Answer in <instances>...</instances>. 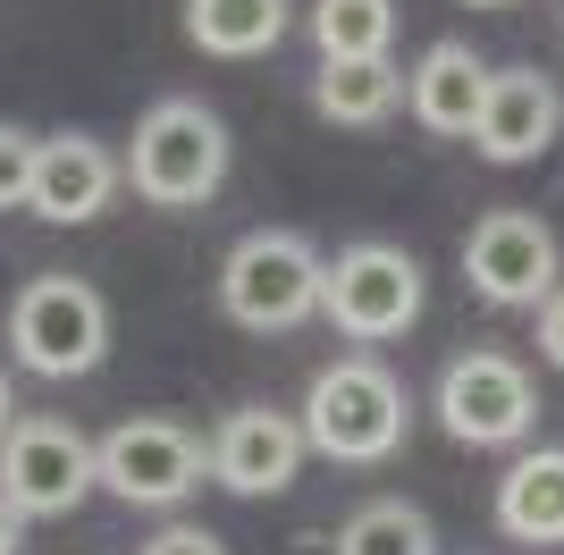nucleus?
I'll return each mask as SVG.
<instances>
[{
  "mask_svg": "<svg viewBox=\"0 0 564 555\" xmlns=\"http://www.w3.org/2000/svg\"><path fill=\"white\" fill-rule=\"evenodd\" d=\"M304 446L312 455L346 463V471H371V463L404 455V438H413V395H404V379L379 353H346V362H329L321 379L304 388Z\"/></svg>",
  "mask_w": 564,
  "mask_h": 555,
  "instance_id": "1",
  "label": "nucleus"
},
{
  "mask_svg": "<svg viewBox=\"0 0 564 555\" xmlns=\"http://www.w3.org/2000/svg\"><path fill=\"white\" fill-rule=\"evenodd\" d=\"M228 118L203 92H161L127 135V185L152 210H203L228 185Z\"/></svg>",
  "mask_w": 564,
  "mask_h": 555,
  "instance_id": "2",
  "label": "nucleus"
},
{
  "mask_svg": "<svg viewBox=\"0 0 564 555\" xmlns=\"http://www.w3.org/2000/svg\"><path fill=\"white\" fill-rule=\"evenodd\" d=\"M321 278H329V253L304 228H253L219 261V320L245 337H295L321 312Z\"/></svg>",
  "mask_w": 564,
  "mask_h": 555,
  "instance_id": "3",
  "label": "nucleus"
},
{
  "mask_svg": "<svg viewBox=\"0 0 564 555\" xmlns=\"http://www.w3.org/2000/svg\"><path fill=\"white\" fill-rule=\"evenodd\" d=\"M321 312H329V328L354 337V346H397V337L422 328L430 278H422V261L404 253V244H388V236H354V244L329 253Z\"/></svg>",
  "mask_w": 564,
  "mask_h": 555,
  "instance_id": "4",
  "label": "nucleus"
},
{
  "mask_svg": "<svg viewBox=\"0 0 564 555\" xmlns=\"http://www.w3.org/2000/svg\"><path fill=\"white\" fill-rule=\"evenodd\" d=\"M9 353L34 379H85L110 353V303L94 278L76 270H43L9 295Z\"/></svg>",
  "mask_w": 564,
  "mask_h": 555,
  "instance_id": "5",
  "label": "nucleus"
},
{
  "mask_svg": "<svg viewBox=\"0 0 564 555\" xmlns=\"http://www.w3.org/2000/svg\"><path fill=\"white\" fill-rule=\"evenodd\" d=\"M430 413H438V429H447L455 446H471V455H489V446H531V429H540V379H531L514 353L471 346V353H455V362L438 370Z\"/></svg>",
  "mask_w": 564,
  "mask_h": 555,
  "instance_id": "6",
  "label": "nucleus"
},
{
  "mask_svg": "<svg viewBox=\"0 0 564 555\" xmlns=\"http://www.w3.org/2000/svg\"><path fill=\"white\" fill-rule=\"evenodd\" d=\"M94 463H101V488L135 513H177L194 488L212 480V438H194L186 421L169 413H135L94 438Z\"/></svg>",
  "mask_w": 564,
  "mask_h": 555,
  "instance_id": "7",
  "label": "nucleus"
},
{
  "mask_svg": "<svg viewBox=\"0 0 564 555\" xmlns=\"http://www.w3.org/2000/svg\"><path fill=\"white\" fill-rule=\"evenodd\" d=\"M101 488L94 438L68 429L59 413H18L0 429V497L25 513V522H59Z\"/></svg>",
  "mask_w": 564,
  "mask_h": 555,
  "instance_id": "8",
  "label": "nucleus"
},
{
  "mask_svg": "<svg viewBox=\"0 0 564 555\" xmlns=\"http://www.w3.org/2000/svg\"><path fill=\"white\" fill-rule=\"evenodd\" d=\"M564 278L556 228L540 210H480L464 236V286L489 312H540V295Z\"/></svg>",
  "mask_w": 564,
  "mask_h": 555,
  "instance_id": "9",
  "label": "nucleus"
},
{
  "mask_svg": "<svg viewBox=\"0 0 564 555\" xmlns=\"http://www.w3.org/2000/svg\"><path fill=\"white\" fill-rule=\"evenodd\" d=\"M118 185H127V161H118L101 135L68 127V135H43V143H34V185H25V210H34L43 228H94L101 210L118 203Z\"/></svg>",
  "mask_w": 564,
  "mask_h": 555,
  "instance_id": "10",
  "label": "nucleus"
},
{
  "mask_svg": "<svg viewBox=\"0 0 564 555\" xmlns=\"http://www.w3.org/2000/svg\"><path fill=\"white\" fill-rule=\"evenodd\" d=\"M304 421L279 413V404H236V413H219L212 429V480L228 488V497H279V488L304 480Z\"/></svg>",
  "mask_w": 564,
  "mask_h": 555,
  "instance_id": "11",
  "label": "nucleus"
},
{
  "mask_svg": "<svg viewBox=\"0 0 564 555\" xmlns=\"http://www.w3.org/2000/svg\"><path fill=\"white\" fill-rule=\"evenodd\" d=\"M564 135V92L540 68H489V101L471 127V152L489 168H531L547 143Z\"/></svg>",
  "mask_w": 564,
  "mask_h": 555,
  "instance_id": "12",
  "label": "nucleus"
},
{
  "mask_svg": "<svg viewBox=\"0 0 564 555\" xmlns=\"http://www.w3.org/2000/svg\"><path fill=\"white\" fill-rule=\"evenodd\" d=\"M480 101H489V59L471 43H430L413 68H404V110L422 135H447V143H471L480 127Z\"/></svg>",
  "mask_w": 564,
  "mask_h": 555,
  "instance_id": "13",
  "label": "nucleus"
},
{
  "mask_svg": "<svg viewBox=\"0 0 564 555\" xmlns=\"http://www.w3.org/2000/svg\"><path fill=\"white\" fill-rule=\"evenodd\" d=\"M506 547H564V446H522L489 497Z\"/></svg>",
  "mask_w": 564,
  "mask_h": 555,
  "instance_id": "14",
  "label": "nucleus"
},
{
  "mask_svg": "<svg viewBox=\"0 0 564 555\" xmlns=\"http://www.w3.org/2000/svg\"><path fill=\"white\" fill-rule=\"evenodd\" d=\"M404 110V68L397 59H321L312 68V118H329L346 135H371Z\"/></svg>",
  "mask_w": 564,
  "mask_h": 555,
  "instance_id": "15",
  "label": "nucleus"
},
{
  "mask_svg": "<svg viewBox=\"0 0 564 555\" xmlns=\"http://www.w3.org/2000/svg\"><path fill=\"white\" fill-rule=\"evenodd\" d=\"M295 25V0H186V43L203 59H270Z\"/></svg>",
  "mask_w": 564,
  "mask_h": 555,
  "instance_id": "16",
  "label": "nucleus"
},
{
  "mask_svg": "<svg viewBox=\"0 0 564 555\" xmlns=\"http://www.w3.org/2000/svg\"><path fill=\"white\" fill-rule=\"evenodd\" d=\"M304 34L321 59H388L397 51V0H312Z\"/></svg>",
  "mask_w": 564,
  "mask_h": 555,
  "instance_id": "17",
  "label": "nucleus"
},
{
  "mask_svg": "<svg viewBox=\"0 0 564 555\" xmlns=\"http://www.w3.org/2000/svg\"><path fill=\"white\" fill-rule=\"evenodd\" d=\"M337 555H438V531L413 497H362L337 522Z\"/></svg>",
  "mask_w": 564,
  "mask_h": 555,
  "instance_id": "18",
  "label": "nucleus"
},
{
  "mask_svg": "<svg viewBox=\"0 0 564 555\" xmlns=\"http://www.w3.org/2000/svg\"><path fill=\"white\" fill-rule=\"evenodd\" d=\"M34 143H43V135H25V127H9V118H0V210H25V185H34Z\"/></svg>",
  "mask_w": 564,
  "mask_h": 555,
  "instance_id": "19",
  "label": "nucleus"
},
{
  "mask_svg": "<svg viewBox=\"0 0 564 555\" xmlns=\"http://www.w3.org/2000/svg\"><path fill=\"white\" fill-rule=\"evenodd\" d=\"M531 346H540L547 370H564V278L540 295V312H531Z\"/></svg>",
  "mask_w": 564,
  "mask_h": 555,
  "instance_id": "20",
  "label": "nucleus"
},
{
  "mask_svg": "<svg viewBox=\"0 0 564 555\" xmlns=\"http://www.w3.org/2000/svg\"><path fill=\"white\" fill-rule=\"evenodd\" d=\"M135 555H228V547H219V531H203V522H169V531H152Z\"/></svg>",
  "mask_w": 564,
  "mask_h": 555,
  "instance_id": "21",
  "label": "nucleus"
},
{
  "mask_svg": "<svg viewBox=\"0 0 564 555\" xmlns=\"http://www.w3.org/2000/svg\"><path fill=\"white\" fill-rule=\"evenodd\" d=\"M0 555H25V513L0 497Z\"/></svg>",
  "mask_w": 564,
  "mask_h": 555,
  "instance_id": "22",
  "label": "nucleus"
},
{
  "mask_svg": "<svg viewBox=\"0 0 564 555\" xmlns=\"http://www.w3.org/2000/svg\"><path fill=\"white\" fill-rule=\"evenodd\" d=\"M9 421H18V395H9V370H0V429H9Z\"/></svg>",
  "mask_w": 564,
  "mask_h": 555,
  "instance_id": "23",
  "label": "nucleus"
},
{
  "mask_svg": "<svg viewBox=\"0 0 564 555\" xmlns=\"http://www.w3.org/2000/svg\"><path fill=\"white\" fill-rule=\"evenodd\" d=\"M464 9H514V0H464Z\"/></svg>",
  "mask_w": 564,
  "mask_h": 555,
  "instance_id": "24",
  "label": "nucleus"
}]
</instances>
